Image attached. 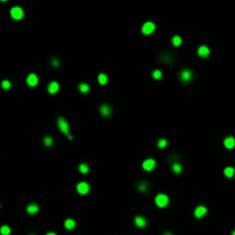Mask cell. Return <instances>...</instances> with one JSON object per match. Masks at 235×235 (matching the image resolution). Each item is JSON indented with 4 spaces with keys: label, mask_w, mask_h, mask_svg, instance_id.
Listing matches in <instances>:
<instances>
[{
    "label": "cell",
    "mask_w": 235,
    "mask_h": 235,
    "mask_svg": "<svg viewBox=\"0 0 235 235\" xmlns=\"http://www.w3.org/2000/svg\"><path fill=\"white\" fill-rule=\"evenodd\" d=\"M141 30H142V33L143 35H151L154 31H155V24L152 23V22H146L143 25H142V28H141Z\"/></svg>",
    "instance_id": "obj_6"
},
{
    "label": "cell",
    "mask_w": 235,
    "mask_h": 235,
    "mask_svg": "<svg viewBox=\"0 0 235 235\" xmlns=\"http://www.w3.org/2000/svg\"><path fill=\"white\" fill-rule=\"evenodd\" d=\"M166 146H168V141H166L164 138H161V139L157 141V147H158L160 149H164Z\"/></svg>",
    "instance_id": "obj_24"
},
{
    "label": "cell",
    "mask_w": 235,
    "mask_h": 235,
    "mask_svg": "<svg viewBox=\"0 0 235 235\" xmlns=\"http://www.w3.org/2000/svg\"><path fill=\"white\" fill-rule=\"evenodd\" d=\"M98 82L100 85H106L108 83V76L106 73H100L98 76Z\"/></svg>",
    "instance_id": "obj_18"
},
{
    "label": "cell",
    "mask_w": 235,
    "mask_h": 235,
    "mask_svg": "<svg viewBox=\"0 0 235 235\" xmlns=\"http://www.w3.org/2000/svg\"><path fill=\"white\" fill-rule=\"evenodd\" d=\"M30 235H35V234H30Z\"/></svg>",
    "instance_id": "obj_33"
},
{
    "label": "cell",
    "mask_w": 235,
    "mask_h": 235,
    "mask_svg": "<svg viewBox=\"0 0 235 235\" xmlns=\"http://www.w3.org/2000/svg\"><path fill=\"white\" fill-rule=\"evenodd\" d=\"M39 83V79L36 73H30L28 77H27V84L30 86V87H35L37 86Z\"/></svg>",
    "instance_id": "obj_7"
},
{
    "label": "cell",
    "mask_w": 235,
    "mask_h": 235,
    "mask_svg": "<svg viewBox=\"0 0 235 235\" xmlns=\"http://www.w3.org/2000/svg\"><path fill=\"white\" fill-rule=\"evenodd\" d=\"M46 235H56V234H55V233H47Z\"/></svg>",
    "instance_id": "obj_31"
},
{
    "label": "cell",
    "mask_w": 235,
    "mask_h": 235,
    "mask_svg": "<svg viewBox=\"0 0 235 235\" xmlns=\"http://www.w3.org/2000/svg\"><path fill=\"white\" fill-rule=\"evenodd\" d=\"M0 233H1L3 235H9V234L12 233V229H11V227H9V226L4 225L1 228H0Z\"/></svg>",
    "instance_id": "obj_23"
},
{
    "label": "cell",
    "mask_w": 235,
    "mask_h": 235,
    "mask_svg": "<svg viewBox=\"0 0 235 235\" xmlns=\"http://www.w3.org/2000/svg\"><path fill=\"white\" fill-rule=\"evenodd\" d=\"M1 87L4 89V90H9L11 87H12V83L9 82V81H7V79H5L3 83H1Z\"/></svg>",
    "instance_id": "obj_27"
},
{
    "label": "cell",
    "mask_w": 235,
    "mask_h": 235,
    "mask_svg": "<svg viewBox=\"0 0 235 235\" xmlns=\"http://www.w3.org/2000/svg\"><path fill=\"white\" fill-rule=\"evenodd\" d=\"M90 189H91V187H90V185L87 184V182H79L77 185V192L79 193V194H82V195H86V194H89L90 193Z\"/></svg>",
    "instance_id": "obj_5"
},
{
    "label": "cell",
    "mask_w": 235,
    "mask_h": 235,
    "mask_svg": "<svg viewBox=\"0 0 235 235\" xmlns=\"http://www.w3.org/2000/svg\"><path fill=\"white\" fill-rule=\"evenodd\" d=\"M38 211H39V206L36 203H31V204H29L27 206V212L29 214H36Z\"/></svg>",
    "instance_id": "obj_15"
},
{
    "label": "cell",
    "mask_w": 235,
    "mask_h": 235,
    "mask_svg": "<svg viewBox=\"0 0 235 235\" xmlns=\"http://www.w3.org/2000/svg\"><path fill=\"white\" fill-rule=\"evenodd\" d=\"M172 171L174 173H177V174H180L181 171H182V168H181V165L179 163H174V164H172Z\"/></svg>",
    "instance_id": "obj_22"
},
{
    "label": "cell",
    "mask_w": 235,
    "mask_h": 235,
    "mask_svg": "<svg viewBox=\"0 0 235 235\" xmlns=\"http://www.w3.org/2000/svg\"><path fill=\"white\" fill-rule=\"evenodd\" d=\"M230 235H235V229H234V230L232 232V234H230Z\"/></svg>",
    "instance_id": "obj_32"
},
{
    "label": "cell",
    "mask_w": 235,
    "mask_h": 235,
    "mask_svg": "<svg viewBox=\"0 0 235 235\" xmlns=\"http://www.w3.org/2000/svg\"><path fill=\"white\" fill-rule=\"evenodd\" d=\"M163 235H173V234H171V233H169V232H166V233H164Z\"/></svg>",
    "instance_id": "obj_30"
},
{
    "label": "cell",
    "mask_w": 235,
    "mask_h": 235,
    "mask_svg": "<svg viewBox=\"0 0 235 235\" xmlns=\"http://www.w3.org/2000/svg\"><path fill=\"white\" fill-rule=\"evenodd\" d=\"M155 166H156V162L152 158H147L142 163V168H143L144 171H151V170H154Z\"/></svg>",
    "instance_id": "obj_8"
},
{
    "label": "cell",
    "mask_w": 235,
    "mask_h": 235,
    "mask_svg": "<svg viewBox=\"0 0 235 235\" xmlns=\"http://www.w3.org/2000/svg\"><path fill=\"white\" fill-rule=\"evenodd\" d=\"M64 227L68 229V230H72L75 227H76V221L73 220V219H67L65 221H64Z\"/></svg>",
    "instance_id": "obj_16"
},
{
    "label": "cell",
    "mask_w": 235,
    "mask_h": 235,
    "mask_svg": "<svg viewBox=\"0 0 235 235\" xmlns=\"http://www.w3.org/2000/svg\"><path fill=\"white\" fill-rule=\"evenodd\" d=\"M100 114L103 117H109L111 115V107L108 106V105H102L100 107Z\"/></svg>",
    "instance_id": "obj_13"
},
{
    "label": "cell",
    "mask_w": 235,
    "mask_h": 235,
    "mask_svg": "<svg viewBox=\"0 0 235 235\" xmlns=\"http://www.w3.org/2000/svg\"><path fill=\"white\" fill-rule=\"evenodd\" d=\"M197 54L201 57H208L210 55V48L208 46H200L197 49Z\"/></svg>",
    "instance_id": "obj_12"
},
{
    "label": "cell",
    "mask_w": 235,
    "mask_h": 235,
    "mask_svg": "<svg viewBox=\"0 0 235 235\" xmlns=\"http://www.w3.org/2000/svg\"><path fill=\"white\" fill-rule=\"evenodd\" d=\"M193 77H194V75L189 69H184L180 72V81L182 83H189L193 79Z\"/></svg>",
    "instance_id": "obj_3"
},
{
    "label": "cell",
    "mask_w": 235,
    "mask_h": 235,
    "mask_svg": "<svg viewBox=\"0 0 235 235\" xmlns=\"http://www.w3.org/2000/svg\"><path fill=\"white\" fill-rule=\"evenodd\" d=\"M78 89H79V92H81V93H83V94L89 93V92H90V90H91L90 85H87L86 83H81V84H79V86H78Z\"/></svg>",
    "instance_id": "obj_17"
},
{
    "label": "cell",
    "mask_w": 235,
    "mask_h": 235,
    "mask_svg": "<svg viewBox=\"0 0 235 235\" xmlns=\"http://www.w3.org/2000/svg\"><path fill=\"white\" fill-rule=\"evenodd\" d=\"M59 90H60V85L56 82H51L47 86V91H48L49 94H55V93L59 92Z\"/></svg>",
    "instance_id": "obj_10"
},
{
    "label": "cell",
    "mask_w": 235,
    "mask_h": 235,
    "mask_svg": "<svg viewBox=\"0 0 235 235\" xmlns=\"http://www.w3.org/2000/svg\"><path fill=\"white\" fill-rule=\"evenodd\" d=\"M43 142H44V144H45L46 147H52L53 143H54V140H53L52 136H45L44 140H43Z\"/></svg>",
    "instance_id": "obj_20"
},
{
    "label": "cell",
    "mask_w": 235,
    "mask_h": 235,
    "mask_svg": "<svg viewBox=\"0 0 235 235\" xmlns=\"http://www.w3.org/2000/svg\"><path fill=\"white\" fill-rule=\"evenodd\" d=\"M181 43H182V39H181L180 36H174V37L172 38V44H173V46L178 47V46L181 45Z\"/></svg>",
    "instance_id": "obj_21"
},
{
    "label": "cell",
    "mask_w": 235,
    "mask_h": 235,
    "mask_svg": "<svg viewBox=\"0 0 235 235\" xmlns=\"http://www.w3.org/2000/svg\"><path fill=\"white\" fill-rule=\"evenodd\" d=\"M224 174H225L227 178H233L234 174H235V169L228 166V168H226V169L224 170Z\"/></svg>",
    "instance_id": "obj_19"
},
{
    "label": "cell",
    "mask_w": 235,
    "mask_h": 235,
    "mask_svg": "<svg viewBox=\"0 0 235 235\" xmlns=\"http://www.w3.org/2000/svg\"><path fill=\"white\" fill-rule=\"evenodd\" d=\"M57 126H59V128H60V131L62 132V133H64L65 135H70L69 134V124H68V122L64 119V118H62V117H60L59 119H57Z\"/></svg>",
    "instance_id": "obj_2"
},
{
    "label": "cell",
    "mask_w": 235,
    "mask_h": 235,
    "mask_svg": "<svg viewBox=\"0 0 235 235\" xmlns=\"http://www.w3.org/2000/svg\"><path fill=\"white\" fill-rule=\"evenodd\" d=\"M224 146L227 148V149H233L235 147V139L233 136H227L225 140H224Z\"/></svg>",
    "instance_id": "obj_14"
},
{
    "label": "cell",
    "mask_w": 235,
    "mask_h": 235,
    "mask_svg": "<svg viewBox=\"0 0 235 235\" xmlns=\"http://www.w3.org/2000/svg\"><path fill=\"white\" fill-rule=\"evenodd\" d=\"M52 65H53V67H59V65H60V64H59V61H57V60H53V61H52Z\"/></svg>",
    "instance_id": "obj_29"
},
{
    "label": "cell",
    "mask_w": 235,
    "mask_h": 235,
    "mask_svg": "<svg viewBox=\"0 0 235 235\" xmlns=\"http://www.w3.org/2000/svg\"><path fill=\"white\" fill-rule=\"evenodd\" d=\"M89 171H90V168H89V165H87V164L83 163V164H81V165H79V172H81V173L86 174Z\"/></svg>",
    "instance_id": "obj_25"
},
{
    "label": "cell",
    "mask_w": 235,
    "mask_h": 235,
    "mask_svg": "<svg viewBox=\"0 0 235 235\" xmlns=\"http://www.w3.org/2000/svg\"><path fill=\"white\" fill-rule=\"evenodd\" d=\"M206 212H208L206 208L203 206V205H200V206H197V208L195 209L194 214H195L196 218H202V217H204V216L206 214Z\"/></svg>",
    "instance_id": "obj_11"
},
{
    "label": "cell",
    "mask_w": 235,
    "mask_h": 235,
    "mask_svg": "<svg viewBox=\"0 0 235 235\" xmlns=\"http://www.w3.org/2000/svg\"><path fill=\"white\" fill-rule=\"evenodd\" d=\"M152 77H154V79H161L162 78V71L161 70H154L152 71Z\"/></svg>",
    "instance_id": "obj_26"
},
{
    "label": "cell",
    "mask_w": 235,
    "mask_h": 235,
    "mask_svg": "<svg viewBox=\"0 0 235 235\" xmlns=\"http://www.w3.org/2000/svg\"><path fill=\"white\" fill-rule=\"evenodd\" d=\"M138 189H139L141 193H144V192L147 190V184H140V185L138 186Z\"/></svg>",
    "instance_id": "obj_28"
},
{
    "label": "cell",
    "mask_w": 235,
    "mask_h": 235,
    "mask_svg": "<svg viewBox=\"0 0 235 235\" xmlns=\"http://www.w3.org/2000/svg\"><path fill=\"white\" fill-rule=\"evenodd\" d=\"M155 203L158 208H165L169 204V197L165 194H158L155 197Z\"/></svg>",
    "instance_id": "obj_1"
},
{
    "label": "cell",
    "mask_w": 235,
    "mask_h": 235,
    "mask_svg": "<svg viewBox=\"0 0 235 235\" xmlns=\"http://www.w3.org/2000/svg\"><path fill=\"white\" fill-rule=\"evenodd\" d=\"M23 15H24V13H23V9L21 7H13L11 9V16H12V19H14L16 21L22 20Z\"/></svg>",
    "instance_id": "obj_4"
},
{
    "label": "cell",
    "mask_w": 235,
    "mask_h": 235,
    "mask_svg": "<svg viewBox=\"0 0 235 235\" xmlns=\"http://www.w3.org/2000/svg\"><path fill=\"white\" fill-rule=\"evenodd\" d=\"M134 224H135V226H138L139 228H143V227L147 226V219H146L144 217H142V216H136V217L134 218Z\"/></svg>",
    "instance_id": "obj_9"
}]
</instances>
